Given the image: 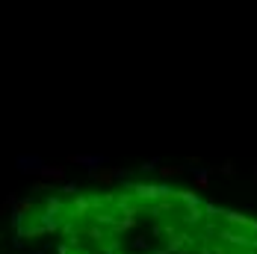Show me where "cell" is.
I'll return each mask as SVG.
<instances>
[{"mask_svg":"<svg viewBox=\"0 0 257 254\" xmlns=\"http://www.w3.org/2000/svg\"><path fill=\"white\" fill-rule=\"evenodd\" d=\"M219 242H225L231 248H242V251H257V236L242 228H222L219 230Z\"/></svg>","mask_w":257,"mask_h":254,"instance_id":"6da1fadb","label":"cell"},{"mask_svg":"<svg viewBox=\"0 0 257 254\" xmlns=\"http://www.w3.org/2000/svg\"><path fill=\"white\" fill-rule=\"evenodd\" d=\"M89 178L109 189V186H115V180H127L130 178V169H124V166H109V169L95 166V169H89Z\"/></svg>","mask_w":257,"mask_h":254,"instance_id":"7a4b0ae2","label":"cell"},{"mask_svg":"<svg viewBox=\"0 0 257 254\" xmlns=\"http://www.w3.org/2000/svg\"><path fill=\"white\" fill-rule=\"evenodd\" d=\"M219 216H222L231 228H242V230H248V233L257 236V219H248V216H242V213H236V210H228V207H219Z\"/></svg>","mask_w":257,"mask_h":254,"instance_id":"3957f363","label":"cell"},{"mask_svg":"<svg viewBox=\"0 0 257 254\" xmlns=\"http://www.w3.org/2000/svg\"><path fill=\"white\" fill-rule=\"evenodd\" d=\"M15 166H18L21 175H39L42 157H36V154H18V157H15Z\"/></svg>","mask_w":257,"mask_h":254,"instance_id":"277c9868","label":"cell"},{"mask_svg":"<svg viewBox=\"0 0 257 254\" xmlns=\"http://www.w3.org/2000/svg\"><path fill=\"white\" fill-rule=\"evenodd\" d=\"M186 228H192V225H201L204 222V210H201V204H183V219H180Z\"/></svg>","mask_w":257,"mask_h":254,"instance_id":"5b68a950","label":"cell"},{"mask_svg":"<svg viewBox=\"0 0 257 254\" xmlns=\"http://www.w3.org/2000/svg\"><path fill=\"white\" fill-rule=\"evenodd\" d=\"M68 163H77L83 169H95V166H103L106 163V157L103 154H71Z\"/></svg>","mask_w":257,"mask_h":254,"instance_id":"8992f818","label":"cell"},{"mask_svg":"<svg viewBox=\"0 0 257 254\" xmlns=\"http://www.w3.org/2000/svg\"><path fill=\"white\" fill-rule=\"evenodd\" d=\"M136 225H139V216H124V219H115V222L109 225V236L130 233V230H136Z\"/></svg>","mask_w":257,"mask_h":254,"instance_id":"52a82bcc","label":"cell"},{"mask_svg":"<svg viewBox=\"0 0 257 254\" xmlns=\"http://www.w3.org/2000/svg\"><path fill=\"white\" fill-rule=\"evenodd\" d=\"M183 245H195V236H192V233H175V236H169V242H166L163 248L169 254H178Z\"/></svg>","mask_w":257,"mask_h":254,"instance_id":"ba28073f","label":"cell"},{"mask_svg":"<svg viewBox=\"0 0 257 254\" xmlns=\"http://www.w3.org/2000/svg\"><path fill=\"white\" fill-rule=\"evenodd\" d=\"M65 175H68V172H65V166H48V163H42V169H39V175H36V178H42V180H59V183H62V180H65Z\"/></svg>","mask_w":257,"mask_h":254,"instance_id":"9c48e42d","label":"cell"},{"mask_svg":"<svg viewBox=\"0 0 257 254\" xmlns=\"http://www.w3.org/2000/svg\"><path fill=\"white\" fill-rule=\"evenodd\" d=\"M83 236H89V239L98 242V245H103V242L109 239V233H106L101 225H95V222H92V225H83Z\"/></svg>","mask_w":257,"mask_h":254,"instance_id":"30bf717a","label":"cell"},{"mask_svg":"<svg viewBox=\"0 0 257 254\" xmlns=\"http://www.w3.org/2000/svg\"><path fill=\"white\" fill-rule=\"evenodd\" d=\"M45 210H48V213H53V216H59V219H65L68 204L62 201V198H56V195H51V198H45Z\"/></svg>","mask_w":257,"mask_h":254,"instance_id":"8fae6325","label":"cell"},{"mask_svg":"<svg viewBox=\"0 0 257 254\" xmlns=\"http://www.w3.org/2000/svg\"><path fill=\"white\" fill-rule=\"evenodd\" d=\"M175 201H180V204H201L204 198L198 195V189H175Z\"/></svg>","mask_w":257,"mask_h":254,"instance_id":"7c38bea8","label":"cell"},{"mask_svg":"<svg viewBox=\"0 0 257 254\" xmlns=\"http://www.w3.org/2000/svg\"><path fill=\"white\" fill-rule=\"evenodd\" d=\"M89 216H92V222H95V225H101V228H109V225L115 222V216H112L106 207H103V210H92Z\"/></svg>","mask_w":257,"mask_h":254,"instance_id":"4fadbf2b","label":"cell"},{"mask_svg":"<svg viewBox=\"0 0 257 254\" xmlns=\"http://www.w3.org/2000/svg\"><path fill=\"white\" fill-rule=\"evenodd\" d=\"M192 172H195V189L198 192H207L210 189V172L213 169H192Z\"/></svg>","mask_w":257,"mask_h":254,"instance_id":"5bb4252c","label":"cell"},{"mask_svg":"<svg viewBox=\"0 0 257 254\" xmlns=\"http://www.w3.org/2000/svg\"><path fill=\"white\" fill-rule=\"evenodd\" d=\"M9 210H15V213H21V216L30 219V213L36 210V201H33V198H15V204H12Z\"/></svg>","mask_w":257,"mask_h":254,"instance_id":"9a60e30c","label":"cell"},{"mask_svg":"<svg viewBox=\"0 0 257 254\" xmlns=\"http://www.w3.org/2000/svg\"><path fill=\"white\" fill-rule=\"evenodd\" d=\"M183 172H186V166H172V163H169V166H160V169H157V175H160V178H163V180L180 178Z\"/></svg>","mask_w":257,"mask_h":254,"instance_id":"2e32d148","label":"cell"},{"mask_svg":"<svg viewBox=\"0 0 257 254\" xmlns=\"http://www.w3.org/2000/svg\"><path fill=\"white\" fill-rule=\"evenodd\" d=\"M33 192H59V180H42V178H36V183H33Z\"/></svg>","mask_w":257,"mask_h":254,"instance_id":"e0dca14e","label":"cell"},{"mask_svg":"<svg viewBox=\"0 0 257 254\" xmlns=\"http://www.w3.org/2000/svg\"><path fill=\"white\" fill-rule=\"evenodd\" d=\"M213 172H219L222 178H233V175H236V163H233V160H225V163H222L219 169H213Z\"/></svg>","mask_w":257,"mask_h":254,"instance_id":"ac0fdd59","label":"cell"},{"mask_svg":"<svg viewBox=\"0 0 257 254\" xmlns=\"http://www.w3.org/2000/svg\"><path fill=\"white\" fill-rule=\"evenodd\" d=\"M112 201H115V207H118V210H121V207H127V204H133L136 201V198H133V192H118V195H115V198H112Z\"/></svg>","mask_w":257,"mask_h":254,"instance_id":"d6986e66","label":"cell"},{"mask_svg":"<svg viewBox=\"0 0 257 254\" xmlns=\"http://www.w3.org/2000/svg\"><path fill=\"white\" fill-rule=\"evenodd\" d=\"M130 248H136V251H148L151 245H148V236H133L130 239Z\"/></svg>","mask_w":257,"mask_h":254,"instance_id":"ffe728a7","label":"cell"},{"mask_svg":"<svg viewBox=\"0 0 257 254\" xmlns=\"http://www.w3.org/2000/svg\"><path fill=\"white\" fill-rule=\"evenodd\" d=\"M201 210H204V219H219V207L210 201H201Z\"/></svg>","mask_w":257,"mask_h":254,"instance_id":"44dd1931","label":"cell"},{"mask_svg":"<svg viewBox=\"0 0 257 254\" xmlns=\"http://www.w3.org/2000/svg\"><path fill=\"white\" fill-rule=\"evenodd\" d=\"M59 192L71 198V195H74V192H80V189H77V183H71V180H62V183H59Z\"/></svg>","mask_w":257,"mask_h":254,"instance_id":"7402d4cb","label":"cell"},{"mask_svg":"<svg viewBox=\"0 0 257 254\" xmlns=\"http://www.w3.org/2000/svg\"><path fill=\"white\" fill-rule=\"evenodd\" d=\"M210 248H213V254H233L231 248H228L225 242H219V239H213V242H210Z\"/></svg>","mask_w":257,"mask_h":254,"instance_id":"603a6c76","label":"cell"},{"mask_svg":"<svg viewBox=\"0 0 257 254\" xmlns=\"http://www.w3.org/2000/svg\"><path fill=\"white\" fill-rule=\"evenodd\" d=\"M157 166H160V160H148V163H142V166H139V172H145V175H148V172H157Z\"/></svg>","mask_w":257,"mask_h":254,"instance_id":"cb8c5ba5","label":"cell"},{"mask_svg":"<svg viewBox=\"0 0 257 254\" xmlns=\"http://www.w3.org/2000/svg\"><path fill=\"white\" fill-rule=\"evenodd\" d=\"M160 230H163V236H175L178 233V225L175 222H166V225H160Z\"/></svg>","mask_w":257,"mask_h":254,"instance_id":"d4e9b609","label":"cell"},{"mask_svg":"<svg viewBox=\"0 0 257 254\" xmlns=\"http://www.w3.org/2000/svg\"><path fill=\"white\" fill-rule=\"evenodd\" d=\"M56 254H74V251L68 248V242H59V245H56Z\"/></svg>","mask_w":257,"mask_h":254,"instance_id":"484cf974","label":"cell"},{"mask_svg":"<svg viewBox=\"0 0 257 254\" xmlns=\"http://www.w3.org/2000/svg\"><path fill=\"white\" fill-rule=\"evenodd\" d=\"M186 166H201V157H186Z\"/></svg>","mask_w":257,"mask_h":254,"instance_id":"4316f807","label":"cell"},{"mask_svg":"<svg viewBox=\"0 0 257 254\" xmlns=\"http://www.w3.org/2000/svg\"><path fill=\"white\" fill-rule=\"evenodd\" d=\"M148 254H169L166 248H148Z\"/></svg>","mask_w":257,"mask_h":254,"instance_id":"83f0119b","label":"cell"},{"mask_svg":"<svg viewBox=\"0 0 257 254\" xmlns=\"http://www.w3.org/2000/svg\"><path fill=\"white\" fill-rule=\"evenodd\" d=\"M178 254H192V245H183V248H180Z\"/></svg>","mask_w":257,"mask_h":254,"instance_id":"f1b7e54d","label":"cell"},{"mask_svg":"<svg viewBox=\"0 0 257 254\" xmlns=\"http://www.w3.org/2000/svg\"><path fill=\"white\" fill-rule=\"evenodd\" d=\"M254 186H257V160H254Z\"/></svg>","mask_w":257,"mask_h":254,"instance_id":"f546056e","label":"cell"},{"mask_svg":"<svg viewBox=\"0 0 257 254\" xmlns=\"http://www.w3.org/2000/svg\"><path fill=\"white\" fill-rule=\"evenodd\" d=\"M115 254H127V251H121V248H118V251H115Z\"/></svg>","mask_w":257,"mask_h":254,"instance_id":"4dcf8cb0","label":"cell"},{"mask_svg":"<svg viewBox=\"0 0 257 254\" xmlns=\"http://www.w3.org/2000/svg\"><path fill=\"white\" fill-rule=\"evenodd\" d=\"M74 254H86V251H83V248H80V251H74Z\"/></svg>","mask_w":257,"mask_h":254,"instance_id":"1f68e13d","label":"cell"},{"mask_svg":"<svg viewBox=\"0 0 257 254\" xmlns=\"http://www.w3.org/2000/svg\"><path fill=\"white\" fill-rule=\"evenodd\" d=\"M33 254H45V251H33Z\"/></svg>","mask_w":257,"mask_h":254,"instance_id":"d6a6232c","label":"cell"},{"mask_svg":"<svg viewBox=\"0 0 257 254\" xmlns=\"http://www.w3.org/2000/svg\"><path fill=\"white\" fill-rule=\"evenodd\" d=\"M0 239H3V230H0Z\"/></svg>","mask_w":257,"mask_h":254,"instance_id":"836d02e7","label":"cell"}]
</instances>
